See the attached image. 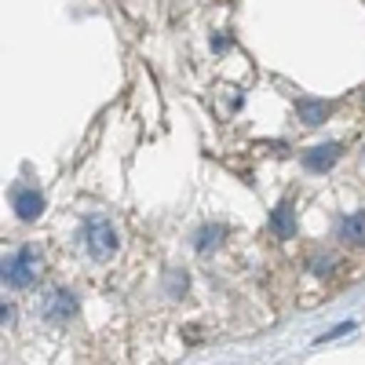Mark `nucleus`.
<instances>
[{
	"instance_id": "f257e3e1",
	"label": "nucleus",
	"mask_w": 365,
	"mask_h": 365,
	"mask_svg": "<svg viewBox=\"0 0 365 365\" xmlns=\"http://www.w3.org/2000/svg\"><path fill=\"white\" fill-rule=\"evenodd\" d=\"M37 274H41V256L29 249V245H22L15 256L4 259V282L11 289H29V285L37 282Z\"/></svg>"
},
{
	"instance_id": "f03ea898",
	"label": "nucleus",
	"mask_w": 365,
	"mask_h": 365,
	"mask_svg": "<svg viewBox=\"0 0 365 365\" xmlns=\"http://www.w3.org/2000/svg\"><path fill=\"white\" fill-rule=\"evenodd\" d=\"M84 249L91 259L106 263L113 252H117V230L110 220H88L84 223Z\"/></svg>"
},
{
	"instance_id": "7ed1b4c3",
	"label": "nucleus",
	"mask_w": 365,
	"mask_h": 365,
	"mask_svg": "<svg viewBox=\"0 0 365 365\" xmlns=\"http://www.w3.org/2000/svg\"><path fill=\"white\" fill-rule=\"evenodd\" d=\"M11 205L19 212V220H26V223H34L41 212H44V197L37 190H29V187H15L11 190Z\"/></svg>"
},
{
	"instance_id": "20e7f679",
	"label": "nucleus",
	"mask_w": 365,
	"mask_h": 365,
	"mask_svg": "<svg viewBox=\"0 0 365 365\" xmlns=\"http://www.w3.org/2000/svg\"><path fill=\"white\" fill-rule=\"evenodd\" d=\"M73 311H77V299H73V292H66V289L51 292L48 303H44V318H48V322H66V318H73Z\"/></svg>"
},
{
	"instance_id": "39448f33",
	"label": "nucleus",
	"mask_w": 365,
	"mask_h": 365,
	"mask_svg": "<svg viewBox=\"0 0 365 365\" xmlns=\"http://www.w3.org/2000/svg\"><path fill=\"white\" fill-rule=\"evenodd\" d=\"M336 161H340V146L336 143H322V146L311 150V154H303V165H307L311 172H329Z\"/></svg>"
},
{
	"instance_id": "423d86ee",
	"label": "nucleus",
	"mask_w": 365,
	"mask_h": 365,
	"mask_svg": "<svg viewBox=\"0 0 365 365\" xmlns=\"http://www.w3.org/2000/svg\"><path fill=\"white\" fill-rule=\"evenodd\" d=\"M270 227H274V234H278V237H292L296 234V216H292V205L289 201H282L278 208L270 212Z\"/></svg>"
},
{
	"instance_id": "0eeeda50",
	"label": "nucleus",
	"mask_w": 365,
	"mask_h": 365,
	"mask_svg": "<svg viewBox=\"0 0 365 365\" xmlns=\"http://www.w3.org/2000/svg\"><path fill=\"white\" fill-rule=\"evenodd\" d=\"M299 117H303V125H322V120L329 117V103H322V99H299Z\"/></svg>"
},
{
	"instance_id": "6e6552de",
	"label": "nucleus",
	"mask_w": 365,
	"mask_h": 365,
	"mask_svg": "<svg viewBox=\"0 0 365 365\" xmlns=\"http://www.w3.org/2000/svg\"><path fill=\"white\" fill-rule=\"evenodd\" d=\"M361 237H365V216L354 212V216H347L340 223V241H351V245H354V241H361Z\"/></svg>"
},
{
	"instance_id": "1a4fd4ad",
	"label": "nucleus",
	"mask_w": 365,
	"mask_h": 365,
	"mask_svg": "<svg viewBox=\"0 0 365 365\" xmlns=\"http://www.w3.org/2000/svg\"><path fill=\"white\" fill-rule=\"evenodd\" d=\"M220 237H223V227H205V230L197 234V252L216 249V245H220Z\"/></svg>"
},
{
	"instance_id": "9d476101",
	"label": "nucleus",
	"mask_w": 365,
	"mask_h": 365,
	"mask_svg": "<svg viewBox=\"0 0 365 365\" xmlns=\"http://www.w3.org/2000/svg\"><path fill=\"white\" fill-rule=\"evenodd\" d=\"M351 329H354V322H344V325H336L332 332H325V336H318V344H329V340H336V336H347Z\"/></svg>"
}]
</instances>
